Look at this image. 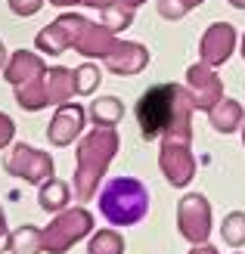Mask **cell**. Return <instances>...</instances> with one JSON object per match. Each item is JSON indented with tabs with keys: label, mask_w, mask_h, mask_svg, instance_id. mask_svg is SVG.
Returning <instances> with one entry per match:
<instances>
[{
	"label": "cell",
	"mask_w": 245,
	"mask_h": 254,
	"mask_svg": "<svg viewBox=\"0 0 245 254\" xmlns=\"http://www.w3.org/2000/svg\"><path fill=\"white\" fill-rule=\"evenodd\" d=\"M99 208L112 223H137L146 214V189L137 180H115L102 192Z\"/></svg>",
	"instance_id": "obj_1"
}]
</instances>
